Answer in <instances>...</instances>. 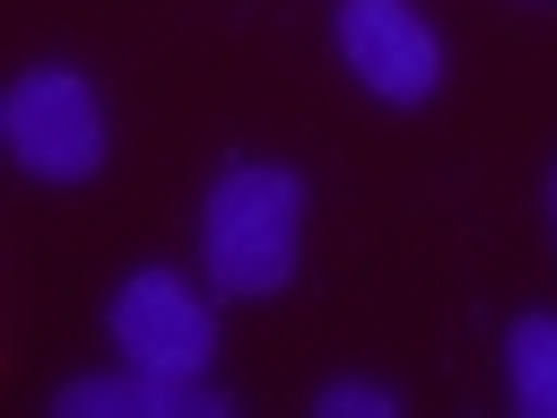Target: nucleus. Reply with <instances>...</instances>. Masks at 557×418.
Returning <instances> with one entry per match:
<instances>
[{"label": "nucleus", "instance_id": "f257e3e1", "mask_svg": "<svg viewBox=\"0 0 557 418\" xmlns=\"http://www.w3.org/2000/svg\"><path fill=\"white\" fill-rule=\"evenodd\" d=\"M191 244H200L209 296H235V305L287 296L296 287V261H305V174L296 165H270V157H235L200 192Z\"/></svg>", "mask_w": 557, "mask_h": 418}, {"label": "nucleus", "instance_id": "f03ea898", "mask_svg": "<svg viewBox=\"0 0 557 418\" xmlns=\"http://www.w3.org/2000/svg\"><path fill=\"white\" fill-rule=\"evenodd\" d=\"M0 148L35 183H87L104 165V148H113V122H104L96 78L70 70V61H26L0 87Z\"/></svg>", "mask_w": 557, "mask_h": 418}, {"label": "nucleus", "instance_id": "7ed1b4c3", "mask_svg": "<svg viewBox=\"0 0 557 418\" xmlns=\"http://www.w3.org/2000/svg\"><path fill=\"white\" fill-rule=\"evenodd\" d=\"M104 340H113V357H131V366H148V374L209 383V366H218V305H209L183 270L148 261V270H122V279H113V296H104Z\"/></svg>", "mask_w": 557, "mask_h": 418}, {"label": "nucleus", "instance_id": "20e7f679", "mask_svg": "<svg viewBox=\"0 0 557 418\" xmlns=\"http://www.w3.org/2000/svg\"><path fill=\"white\" fill-rule=\"evenodd\" d=\"M331 44L374 104H426L444 87V35L418 0H331Z\"/></svg>", "mask_w": 557, "mask_h": 418}, {"label": "nucleus", "instance_id": "39448f33", "mask_svg": "<svg viewBox=\"0 0 557 418\" xmlns=\"http://www.w3.org/2000/svg\"><path fill=\"white\" fill-rule=\"evenodd\" d=\"M226 409H235V392L183 383V374H148L131 357H113L104 374L52 383V418H226Z\"/></svg>", "mask_w": 557, "mask_h": 418}, {"label": "nucleus", "instance_id": "423d86ee", "mask_svg": "<svg viewBox=\"0 0 557 418\" xmlns=\"http://www.w3.org/2000/svg\"><path fill=\"white\" fill-rule=\"evenodd\" d=\"M496 366H505L513 418H557V305L513 314L505 340H496Z\"/></svg>", "mask_w": 557, "mask_h": 418}, {"label": "nucleus", "instance_id": "0eeeda50", "mask_svg": "<svg viewBox=\"0 0 557 418\" xmlns=\"http://www.w3.org/2000/svg\"><path fill=\"white\" fill-rule=\"evenodd\" d=\"M313 409L322 418H400V392L366 383V374H331V383H313Z\"/></svg>", "mask_w": 557, "mask_h": 418}, {"label": "nucleus", "instance_id": "6e6552de", "mask_svg": "<svg viewBox=\"0 0 557 418\" xmlns=\"http://www.w3.org/2000/svg\"><path fill=\"white\" fill-rule=\"evenodd\" d=\"M548 235H557V165H548Z\"/></svg>", "mask_w": 557, "mask_h": 418}]
</instances>
